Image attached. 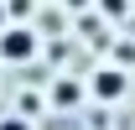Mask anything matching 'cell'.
<instances>
[{
    "label": "cell",
    "instance_id": "1",
    "mask_svg": "<svg viewBox=\"0 0 135 130\" xmlns=\"http://www.w3.org/2000/svg\"><path fill=\"white\" fill-rule=\"evenodd\" d=\"M0 57L5 63H31L36 57V31L31 26H5L0 31Z\"/></svg>",
    "mask_w": 135,
    "mask_h": 130
},
{
    "label": "cell",
    "instance_id": "2",
    "mask_svg": "<svg viewBox=\"0 0 135 130\" xmlns=\"http://www.w3.org/2000/svg\"><path fill=\"white\" fill-rule=\"evenodd\" d=\"M94 99H104V104H114V99H125V89H130V78H125V68H114V63H104L99 73H94Z\"/></svg>",
    "mask_w": 135,
    "mask_h": 130
},
{
    "label": "cell",
    "instance_id": "3",
    "mask_svg": "<svg viewBox=\"0 0 135 130\" xmlns=\"http://www.w3.org/2000/svg\"><path fill=\"white\" fill-rule=\"evenodd\" d=\"M78 99H83V83H73V78H57V83H52V104H57V109H73Z\"/></svg>",
    "mask_w": 135,
    "mask_h": 130
},
{
    "label": "cell",
    "instance_id": "4",
    "mask_svg": "<svg viewBox=\"0 0 135 130\" xmlns=\"http://www.w3.org/2000/svg\"><path fill=\"white\" fill-rule=\"evenodd\" d=\"M99 5V16H109V21H125L130 16V0H94Z\"/></svg>",
    "mask_w": 135,
    "mask_h": 130
},
{
    "label": "cell",
    "instance_id": "5",
    "mask_svg": "<svg viewBox=\"0 0 135 130\" xmlns=\"http://www.w3.org/2000/svg\"><path fill=\"white\" fill-rule=\"evenodd\" d=\"M31 11H36V0H11V26H26V21H31Z\"/></svg>",
    "mask_w": 135,
    "mask_h": 130
},
{
    "label": "cell",
    "instance_id": "6",
    "mask_svg": "<svg viewBox=\"0 0 135 130\" xmlns=\"http://www.w3.org/2000/svg\"><path fill=\"white\" fill-rule=\"evenodd\" d=\"M0 130H31V120H26V114H5V120H0Z\"/></svg>",
    "mask_w": 135,
    "mask_h": 130
},
{
    "label": "cell",
    "instance_id": "7",
    "mask_svg": "<svg viewBox=\"0 0 135 130\" xmlns=\"http://www.w3.org/2000/svg\"><path fill=\"white\" fill-rule=\"evenodd\" d=\"M62 5H68V11H83V5H94V0H62Z\"/></svg>",
    "mask_w": 135,
    "mask_h": 130
},
{
    "label": "cell",
    "instance_id": "8",
    "mask_svg": "<svg viewBox=\"0 0 135 130\" xmlns=\"http://www.w3.org/2000/svg\"><path fill=\"white\" fill-rule=\"evenodd\" d=\"M0 26H5V11H0Z\"/></svg>",
    "mask_w": 135,
    "mask_h": 130
}]
</instances>
